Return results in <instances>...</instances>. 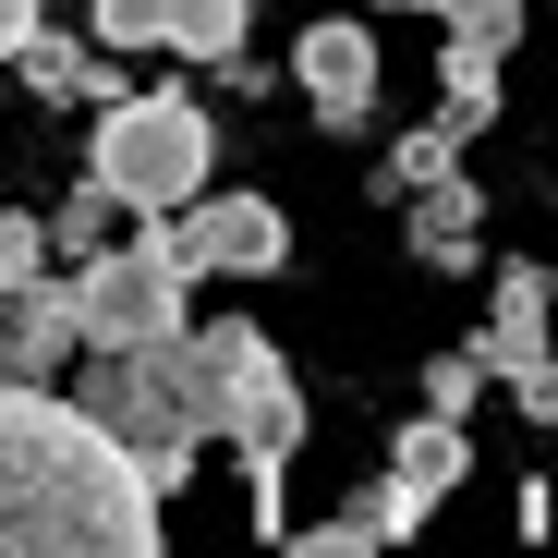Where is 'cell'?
<instances>
[{"instance_id": "obj_5", "label": "cell", "mask_w": 558, "mask_h": 558, "mask_svg": "<svg viewBox=\"0 0 558 558\" xmlns=\"http://www.w3.org/2000/svg\"><path fill=\"white\" fill-rule=\"evenodd\" d=\"M182 255H170V231L158 219H134V243H98L73 267V328H85V352H122V340H182Z\"/></svg>"}, {"instance_id": "obj_14", "label": "cell", "mask_w": 558, "mask_h": 558, "mask_svg": "<svg viewBox=\"0 0 558 558\" xmlns=\"http://www.w3.org/2000/svg\"><path fill=\"white\" fill-rule=\"evenodd\" d=\"M437 122H449L461 146L498 122V49H461V37H449V61H437Z\"/></svg>"}, {"instance_id": "obj_4", "label": "cell", "mask_w": 558, "mask_h": 558, "mask_svg": "<svg viewBox=\"0 0 558 558\" xmlns=\"http://www.w3.org/2000/svg\"><path fill=\"white\" fill-rule=\"evenodd\" d=\"M85 170L122 195V219H170L182 195H207V110L182 85H146V98H98V146Z\"/></svg>"}, {"instance_id": "obj_9", "label": "cell", "mask_w": 558, "mask_h": 558, "mask_svg": "<svg viewBox=\"0 0 558 558\" xmlns=\"http://www.w3.org/2000/svg\"><path fill=\"white\" fill-rule=\"evenodd\" d=\"M292 73H304V98H316L328 134H364V122H377V37H364V25H304Z\"/></svg>"}, {"instance_id": "obj_18", "label": "cell", "mask_w": 558, "mask_h": 558, "mask_svg": "<svg viewBox=\"0 0 558 558\" xmlns=\"http://www.w3.org/2000/svg\"><path fill=\"white\" fill-rule=\"evenodd\" d=\"M37 267H49V219L0 207V292H13V279H37Z\"/></svg>"}, {"instance_id": "obj_19", "label": "cell", "mask_w": 558, "mask_h": 558, "mask_svg": "<svg viewBox=\"0 0 558 558\" xmlns=\"http://www.w3.org/2000/svg\"><path fill=\"white\" fill-rule=\"evenodd\" d=\"M98 49H158V0H85Z\"/></svg>"}, {"instance_id": "obj_17", "label": "cell", "mask_w": 558, "mask_h": 558, "mask_svg": "<svg viewBox=\"0 0 558 558\" xmlns=\"http://www.w3.org/2000/svg\"><path fill=\"white\" fill-rule=\"evenodd\" d=\"M474 389H486V364H474V340L425 364V413H449V425H461V413H474Z\"/></svg>"}, {"instance_id": "obj_16", "label": "cell", "mask_w": 558, "mask_h": 558, "mask_svg": "<svg viewBox=\"0 0 558 558\" xmlns=\"http://www.w3.org/2000/svg\"><path fill=\"white\" fill-rule=\"evenodd\" d=\"M449 158H461V134H449V122H425V134H401V146H389V170H377V182H389V195H413V182H437Z\"/></svg>"}, {"instance_id": "obj_15", "label": "cell", "mask_w": 558, "mask_h": 558, "mask_svg": "<svg viewBox=\"0 0 558 558\" xmlns=\"http://www.w3.org/2000/svg\"><path fill=\"white\" fill-rule=\"evenodd\" d=\"M110 219H122V195H110V182H98V170H85V182H73V195L49 207V267H85V255H98V243H110Z\"/></svg>"}, {"instance_id": "obj_20", "label": "cell", "mask_w": 558, "mask_h": 558, "mask_svg": "<svg viewBox=\"0 0 558 558\" xmlns=\"http://www.w3.org/2000/svg\"><path fill=\"white\" fill-rule=\"evenodd\" d=\"M510 401H522V425H546V437H558V364H534V377H522Z\"/></svg>"}, {"instance_id": "obj_3", "label": "cell", "mask_w": 558, "mask_h": 558, "mask_svg": "<svg viewBox=\"0 0 558 558\" xmlns=\"http://www.w3.org/2000/svg\"><path fill=\"white\" fill-rule=\"evenodd\" d=\"M73 401L110 425V449L134 461V474L170 498L182 474H195V377H182V340H122V352H85L73 364Z\"/></svg>"}, {"instance_id": "obj_7", "label": "cell", "mask_w": 558, "mask_h": 558, "mask_svg": "<svg viewBox=\"0 0 558 558\" xmlns=\"http://www.w3.org/2000/svg\"><path fill=\"white\" fill-rule=\"evenodd\" d=\"M85 352V328H73V279H13V292H0V377H25V389H49L61 364Z\"/></svg>"}, {"instance_id": "obj_10", "label": "cell", "mask_w": 558, "mask_h": 558, "mask_svg": "<svg viewBox=\"0 0 558 558\" xmlns=\"http://www.w3.org/2000/svg\"><path fill=\"white\" fill-rule=\"evenodd\" d=\"M461 474H474V449H461V425L449 413H413L401 425V449H389V486H377V510H389V534H413Z\"/></svg>"}, {"instance_id": "obj_22", "label": "cell", "mask_w": 558, "mask_h": 558, "mask_svg": "<svg viewBox=\"0 0 558 558\" xmlns=\"http://www.w3.org/2000/svg\"><path fill=\"white\" fill-rule=\"evenodd\" d=\"M389 13H437V0H389Z\"/></svg>"}, {"instance_id": "obj_8", "label": "cell", "mask_w": 558, "mask_h": 558, "mask_svg": "<svg viewBox=\"0 0 558 558\" xmlns=\"http://www.w3.org/2000/svg\"><path fill=\"white\" fill-rule=\"evenodd\" d=\"M474 364L498 389H522L534 364H558V304H546V267H498V304L474 328Z\"/></svg>"}, {"instance_id": "obj_12", "label": "cell", "mask_w": 558, "mask_h": 558, "mask_svg": "<svg viewBox=\"0 0 558 558\" xmlns=\"http://www.w3.org/2000/svg\"><path fill=\"white\" fill-rule=\"evenodd\" d=\"M13 73L37 85L49 110H85V98H110V73H98V37H49V25H37V37L13 49Z\"/></svg>"}, {"instance_id": "obj_1", "label": "cell", "mask_w": 558, "mask_h": 558, "mask_svg": "<svg viewBox=\"0 0 558 558\" xmlns=\"http://www.w3.org/2000/svg\"><path fill=\"white\" fill-rule=\"evenodd\" d=\"M158 510L170 498L110 449L85 401L0 377V558H146Z\"/></svg>"}, {"instance_id": "obj_2", "label": "cell", "mask_w": 558, "mask_h": 558, "mask_svg": "<svg viewBox=\"0 0 558 558\" xmlns=\"http://www.w3.org/2000/svg\"><path fill=\"white\" fill-rule=\"evenodd\" d=\"M182 377H195V425L243 449L255 534L279 546V534H292L279 474H292V449H304V389H292V364H279V340L267 328H182Z\"/></svg>"}, {"instance_id": "obj_21", "label": "cell", "mask_w": 558, "mask_h": 558, "mask_svg": "<svg viewBox=\"0 0 558 558\" xmlns=\"http://www.w3.org/2000/svg\"><path fill=\"white\" fill-rule=\"evenodd\" d=\"M25 37H37V0H0V61H13Z\"/></svg>"}, {"instance_id": "obj_6", "label": "cell", "mask_w": 558, "mask_h": 558, "mask_svg": "<svg viewBox=\"0 0 558 558\" xmlns=\"http://www.w3.org/2000/svg\"><path fill=\"white\" fill-rule=\"evenodd\" d=\"M158 231H170L182 279H279L292 267V219H279L267 195H182Z\"/></svg>"}, {"instance_id": "obj_13", "label": "cell", "mask_w": 558, "mask_h": 558, "mask_svg": "<svg viewBox=\"0 0 558 558\" xmlns=\"http://www.w3.org/2000/svg\"><path fill=\"white\" fill-rule=\"evenodd\" d=\"M243 37H255V0H158V49L182 61H243Z\"/></svg>"}, {"instance_id": "obj_11", "label": "cell", "mask_w": 558, "mask_h": 558, "mask_svg": "<svg viewBox=\"0 0 558 558\" xmlns=\"http://www.w3.org/2000/svg\"><path fill=\"white\" fill-rule=\"evenodd\" d=\"M401 207H413V255H425L437 279H449V267H474V231H486V195H474V170H461V158H449L437 182H413Z\"/></svg>"}]
</instances>
